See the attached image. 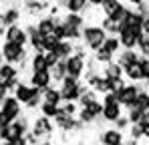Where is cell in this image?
<instances>
[{
  "instance_id": "cell-1",
  "label": "cell",
  "mask_w": 149,
  "mask_h": 145,
  "mask_svg": "<svg viewBox=\"0 0 149 145\" xmlns=\"http://www.w3.org/2000/svg\"><path fill=\"white\" fill-rule=\"evenodd\" d=\"M105 38H107V32L103 30L101 24L87 22L85 28L81 30V43H83V47L87 48L89 52H95L97 48H101Z\"/></svg>"
},
{
  "instance_id": "cell-2",
  "label": "cell",
  "mask_w": 149,
  "mask_h": 145,
  "mask_svg": "<svg viewBox=\"0 0 149 145\" xmlns=\"http://www.w3.org/2000/svg\"><path fill=\"white\" fill-rule=\"evenodd\" d=\"M0 54H2L4 63L18 65V69H20V71L28 65V52H26V48L20 47V45H16V43L2 40V45H0Z\"/></svg>"
},
{
  "instance_id": "cell-3",
  "label": "cell",
  "mask_w": 149,
  "mask_h": 145,
  "mask_svg": "<svg viewBox=\"0 0 149 145\" xmlns=\"http://www.w3.org/2000/svg\"><path fill=\"white\" fill-rule=\"evenodd\" d=\"M22 113H24V107H22V103L14 95H6V99L0 103V119L4 123L16 121Z\"/></svg>"
},
{
  "instance_id": "cell-4",
  "label": "cell",
  "mask_w": 149,
  "mask_h": 145,
  "mask_svg": "<svg viewBox=\"0 0 149 145\" xmlns=\"http://www.w3.org/2000/svg\"><path fill=\"white\" fill-rule=\"evenodd\" d=\"M54 121L49 119V117H45V115H34L32 117V123H30V133L38 139V141H42V139H50L52 137V133H54Z\"/></svg>"
},
{
  "instance_id": "cell-5",
  "label": "cell",
  "mask_w": 149,
  "mask_h": 145,
  "mask_svg": "<svg viewBox=\"0 0 149 145\" xmlns=\"http://www.w3.org/2000/svg\"><path fill=\"white\" fill-rule=\"evenodd\" d=\"M81 85H83L81 79L65 77V79L61 81V87H58L61 99H63V101H79V97H81Z\"/></svg>"
},
{
  "instance_id": "cell-6",
  "label": "cell",
  "mask_w": 149,
  "mask_h": 145,
  "mask_svg": "<svg viewBox=\"0 0 149 145\" xmlns=\"http://www.w3.org/2000/svg\"><path fill=\"white\" fill-rule=\"evenodd\" d=\"M139 89H141L139 83H125L119 91H113V93L117 95V103H119L123 109H129V107L133 105L137 93H139Z\"/></svg>"
},
{
  "instance_id": "cell-7",
  "label": "cell",
  "mask_w": 149,
  "mask_h": 145,
  "mask_svg": "<svg viewBox=\"0 0 149 145\" xmlns=\"http://www.w3.org/2000/svg\"><path fill=\"white\" fill-rule=\"evenodd\" d=\"M143 36V30L141 28H129V26H121L117 38L121 43V48H135L137 47V40Z\"/></svg>"
},
{
  "instance_id": "cell-8",
  "label": "cell",
  "mask_w": 149,
  "mask_h": 145,
  "mask_svg": "<svg viewBox=\"0 0 149 145\" xmlns=\"http://www.w3.org/2000/svg\"><path fill=\"white\" fill-rule=\"evenodd\" d=\"M52 121H54V127L58 131H63V133H74V131H81L83 129V123L77 119V117H67L63 113H58Z\"/></svg>"
},
{
  "instance_id": "cell-9",
  "label": "cell",
  "mask_w": 149,
  "mask_h": 145,
  "mask_svg": "<svg viewBox=\"0 0 149 145\" xmlns=\"http://www.w3.org/2000/svg\"><path fill=\"white\" fill-rule=\"evenodd\" d=\"M4 40L16 43V45H20V47H26V45H28V34H26L22 24H10V26H6Z\"/></svg>"
},
{
  "instance_id": "cell-10",
  "label": "cell",
  "mask_w": 149,
  "mask_h": 145,
  "mask_svg": "<svg viewBox=\"0 0 149 145\" xmlns=\"http://www.w3.org/2000/svg\"><path fill=\"white\" fill-rule=\"evenodd\" d=\"M85 61H87V59H81V56H77V54H71L69 59H65L67 77L83 79V75H85V67H87V63H85Z\"/></svg>"
},
{
  "instance_id": "cell-11",
  "label": "cell",
  "mask_w": 149,
  "mask_h": 145,
  "mask_svg": "<svg viewBox=\"0 0 149 145\" xmlns=\"http://www.w3.org/2000/svg\"><path fill=\"white\" fill-rule=\"evenodd\" d=\"M28 85H32V87L40 89V91H45L47 87L52 85V75H50L49 69H45V71H32L30 77H28Z\"/></svg>"
},
{
  "instance_id": "cell-12",
  "label": "cell",
  "mask_w": 149,
  "mask_h": 145,
  "mask_svg": "<svg viewBox=\"0 0 149 145\" xmlns=\"http://www.w3.org/2000/svg\"><path fill=\"white\" fill-rule=\"evenodd\" d=\"M22 18V10L18 4H10L0 12V24L2 26H10V24H18V20Z\"/></svg>"
},
{
  "instance_id": "cell-13",
  "label": "cell",
  "mask_w": 149,
  "mask_h": 145,
  "mask_svg": "<svg viewBox=\"0 0 149 145\" xmlns=\"http://www.w3.org/2000/svg\"><path fill=\"white\" fill-rule=\"evenodd\" d=\"M50 0H24L22 2V10L30 16H36V14H47L50 8Z\"/></svg>"
},
{
  "instance_id": "cell-14",
  "label": "cell",
  "mask_w": 149,
  "mask_h": 145,
  "mask_svg": "<svg viewBox=\"0 0 149 145\" xmlns=\"http://www.w3.org/2000/svg\"><path fill=\"white\" fill-rule=\"evenodd\" d=\"M99 141H101V145L123 143V141H125V133H123V131H119V129H115V127H107L105 131H101Z\"/></svg>"
},
{
  "instance_id": "cell-15",
  "label": "cell",
  "mask_w": 149,
  "mask_h": 145,
  "mask_svg": "<svg viewBox=\"0 0 149 145\" xmlns=\"http://www.w3.org/2000/svg\"><path fill=\"white\" fill-rule=\"evenodd\" d=\"M38 93H40V89H36V87H32V85H28V83H22V81H20V83L16 85V89L12 91V95L22 103V107H24V103L30 99V97L38 95Z\"/></svg>"
},
{
  "instance_id": "cell-16",
  "label": "cell",
  "mask_w": 149,
  "mask_h": 145,
  "mask_svg": "<svg viewBox=\"0 0 149 145\" xmlns=\"http://www.w3.org/2000/svg\"><path fill=\"white\" fill-rule=\"evenodd\" d=\"M115 61L119 63L121 69H127V67H131V65H137V61H139V52H137L135 48H121Z\"/></svg>"
},
{
  "instance_id": "cell-17",
  "label": "cell",
  "mask_w": 149,
  "mask_h": 145,
  "mask_svg": "<svg viewBox=\"0 0 149 145\" xmlns=\"http://www.w3.org/2000/svg\"><path fill=\"white\" fill-rule=\"evenodd\" d=\"M119 115H123V107L119 103H105L103 105L101 119L105 121V123H115V121L119 119Z\"/></svg>"
},
{
  "instance_id": "cell-18",
  "label": "cell",
  "mask_w": 149,
  "mask_h": 145,
  "mask_svg": "<svg viewBox=\"0 0 149 145\" xmlns=\"http://www.w3.org/2000/svg\"><path fill=\"white\" fill-rule=\"evenodd\" d=\"M58 20V16H49V14H40V18L36 20V30L42 34V36H47V34H52V30H54V24Z\"/></svg>"
},
{
  "instance_id": "cell-19",
  "label": "cell",
  "mask_w": 149,
  "mask_h": 145,
  "mask_svg": "<svg viewBox=\"0 0 149 145\" xmlns=\"http://www.w3.org/2000/svg\"><path fill=\"white\" fill-rule=\"evenodd\" d=\"M143 83V81H141ZM139 83V93H137V97H135V101H133V109H137V111H149V91H147V85H141ZM129 107V109H131Z\"/></svg>"
},
{
  "instance_id": "cell-20",
  "label": "cell",
  "mask_w": 149,
  "mask_h": 145,
  "mask_svg": "<svg viewBox=\"0 0 149 145\" xmlns=\"http://www.w3.org/2000/svg\"><path fill=\"white\" fill-rule=\"evenodd\" d=\"M101 75L107 77L109 81H117V79H123V69L119 67L117 61H111V63H107V65L101 67Z\"/></svg>"
},
{
  "instance_id": "cell-21",
  "label": "cell",
  "mask_w": 149,
  "mask_h": 145,
  "mask_svg": "<svg viewBox=\"0 0 149 145\" xmlns=\"http://www.w3.org/2000/svg\"><path fill=\"white\" fill-rule=\"evenodd\" d=\"M61 20L67 24V26H73V28H79V30H83L85 24H87V18H85L83 14H73V12L61 14Z\"/></svg>"
},
{
  "instance_id": "cell-22",
  "label": "cell",
  "mask_w": 149,
  "mask_h": 145,
  "mask_svg": "<svg viewBox=\"0 0 149 145\" xmlns=\"http://www.w3.org/2000/svg\"><path fill=\"white\" fill-rule=\"evenodd\" d=\"M89 10L87 0H65V12H73V14H83Z\"/></svg>"
},
{
  "instance_id": "cell-23",
  "label": "cell",
  "mask_w": 149,
  "mask_h": 145,
  "mask_svg": "<svg viewBox=\"0 0 149 145\" xmlns=\"http://www.w3.org/2000/svg\"><path fill=\"white\" fill-rule=\"evenodd\" d=\"M73 48H74L73 40H58V43H56V47L52 48V50L56 52V56H58V59H69V56L73 54Z\"/></svg>"
},
{
  "instance_id": "cell-24",
  "label": "cell",
  "mask_w": 149,
  "mask_h": 145,
  "mask_svg": "<svg viewBox=\"0 0 149 145\" xmlns=\"http://www.w3.org/2000/svg\"><path fill=\"white\" fill-rule=\"evenodd\" d=\"M28 67H30V72L49 69L47 67V61H45V52H32V56L28 59Z\"/></svg>"
},
{
  "instance_id": "cell-25",
  "label": "cell",
  "mask_w": 149,
  "mask_h": 145,
  "mask_svg": "<svg viewBox=\"0 0 149 145\" xmlns=\"http://www.w3.org/2000/svg\"><path fill=\"white\" fill-rule=\"evenodd\" d=\"M14 77H20V69L16 65H10V63L0 65V81H8V79H14Z\"/></svg>"
},
{
  "instance_id": "cell-26",
  "label": "cell",
  "mask_w": 149,
  "mask_h": 145,
  "mask_svg": "<svg viewBox=\"0 0 149 145\" xmlns=\"http://www.w3.org/2000/svg\"><path fill=\"white\" fill-rule=\"evenodd\" d=\"M101 48H105V50H107V52H111V54H119V50H121V43H119V38H117V36L107 34V38L103 40Z\"/></svg>"
},
{
  "instance_id": "cell-27",
  "label": "cell",
  "mask_w": 149,
  "mask_h": 145,
  "mask_svg": "<svg viewBox=\"0 0 149 145\" xmlns=\"http://www.w3.org/2000/svg\"><path fill=\"white\" fill-rule=\"evenodd\" d=\"M38 113H40V115H45V117H49V119H54V117L61 113V109H58V105H54V103L42 101V103H40V107H38Z\"/></svg>"
},
{
  "instance_id": "cell-28",
  "label": "cell",
  "mask_w": 149,
  "mask_h": 145,
  "mask_svg": "<svg viewBox=\"0 0 149 145\" xmlns=\"http://www.w3.org/2000/svg\"><path fill=\"white\" fill-rule=\"evenodd\" d=\"M50 75H52V83H61L65 77H67V67H65V59H61L54 67H50L49 69Z\"/></svg>"
},
{
  "instance_id": "cell-29",
  "label": "cell",
  "mask_w": 149,
  "mask_h": 145,
  "mask_svg": "<svg viewBox=\"0 0 149 145\" xmlns=\"http://www.w3.org/2000/svg\"><path fill=\"white\" fill-rule=\"evenodd\" d=\"M42 101H49V103H54V105H61L63 103V99H61V91L56 89V87H47L45 91H42Z\"/></svg>"
},
{
  "instance_id": "cell-30",
  "label": "cell",
  "mask_w": 149,
  "mask_h": 145,
  "mask_svg": "<svg viewBox=\"0 0 149 145\" xmlns=\"http://www.w3.org/2000/svg\"><path fill=\"white\" fill-rule=\"evenodd\" d=\"M101 26H103V30L107 32V34H113V36H117L119 34V30H121V24L115 22L113 18H109V16H103V20H101Z\"/></svg>"
},
{
  "instance_id": "cell-31",
  "label": "cell",
  "mask_w": 149,
  "mask_h": 145,
  "mask_svg": "<svg viewBox=\"0 0 149 145\" xmlns=\"http://www.w3.org/2000/svg\"><path fill=\"white\" fill-rule=\"evenodd\" d=\"M141 24H143V14H139L135 8L131 10V14L125 18V22L121 26H129V28H141Z\"/></svg>"
},
{
  "instance_id": "cell-32",
  "label": "cell",
  "mask_w": 149,
  "mask_h": 145,
  "mask_svg": "<svg viewBox=\"0 0 149 145\" xmlns=\"http://www.w3.org/2000/svg\"><path fill=\"white\" fill-rule=\"evenodd\" d=\"M18 137H24V131H22V127L16 123V121H12V123H8V127H6V139L4 141H10V139H18Z\"/></svg>"
},
{
  "instance_id": "cell-33",
  "label": "cell",
  "mask_w": 149,
  "mask_h": 145,
  "mask_svg": "<svg viewBox=\"0 0 149 145\" xmlns=\"http://www.w3.org/2000/svg\"><path fill=\"white\" fill-rule=\"evenodd\" d=\"M58 109H61V113L67 115V117H77V113H79V103H77V101H63V103L58 105Z\"/></svg>"
},
{
  "instance_id": "cell-34",
  "label": "cell",
  "mask_w": 149,
  "mask_h": 145,
  "mask_svg": "<svg viewBox=\"0 0 149 145\" xmlns=\"http://www.w3.org/2000/svg\"><path fill=\"white\" fill-rule=\"evenodd\" d=\"M123 77H127L131 83H141V81H143L141 71H139V65H131V67L123 69Z\"/></svg>"
},
{
  "instance_id": "cell-35",
  "label": "cell",
  "mask_w": 149,
  "mask_h": 145,
  "mask_svg": "<svg viewBox=\"0 0 149 145\" xmlns=\"http://www.w3.org/2000/svg\"><path fill=\"white\" fill-rule=\"evenodd\" d=\"M93 59L97 61V65H107V63H111V61H115V54H111V52H107L105 48H97L95 52H93Z\"/></svg>"
},
{
  "instance_id": "cell-36",
  "label": "cell",
  "mask_w": 149,
  "mask_h": 145,
  "mask_svg": "<svg viewBox=\"0 0 149 145\" xmlns=\"http://www.w3.org/2000/svg\"><path fill=\"white\" fill-rule=\"evenodd\" d=\"M121 4H123V2H119V0H103L99 8H101V12H103V16H111Z\"/></svg>"
},
{
  "instance_id": "cell-37",
  "label": "cell",
  "mask_w": 149,
  "mask_h": 145,
  "mask_svg": "<svg viewBox=\"0 0 149 145\" xmlns=\"http://www.w3.org/2000/svg\"><path fill=\"white\" fill-rule=\"evenodd\" d=\"M85 107H87V111H89V113H91V115H93V117H95L97 121L101 119V115H103V103H101L99 99H95V101L87 103Z\"/></svg>"
},
{
  "instance_id": "cell-38",
  "label": "cell",
  "mask_w": 149,
  "mask_h": 145,
  "mask_svg": "<svg viewBox=\"0 0 149 145\" xmlns=\"http://www.w3.org/2000/svg\"><path fill=\"white\" fill-rule=\"evenodd\" d=\"M77 119L83 123V127L85 125H93V123H97V119L87 111V107H79V113H77Z\"/></svg>"
},
{
  "instance_id": "cell-39",
  "label": "cell",
  "mask_w": 149,
  "mask_h": 145,
  "mask_svg": "<svg viewBox=\"0 0 149 145\" xmlns=\"http://www.w3.org/2000/svg\"><path fill=\"white\" fill-rule=\"evenodd\" d=\"M135 50H137L141 56H149V34H145V32H143V36L137 40Z\"/></svg>"
},
{
  "instance_id": "cell-40",
  "label": "cell",
  "mask_w": 149,
  "mask_h": 145,
  "mask_svg": "<svg viewBox=\"0 0 149 145\" xmlns=\"http://www.w3.org/2000/svg\"><path fill=\"white\" fill-rule=\"evenodd\" d=\"M40 103H42V91H40L38 95L30 97V99L26 101V103H24V111H38Z\"/></svg>"
},
{
  "instance_id": "cell-41",
  "label": "cell",
  "mask_w": 149,
  "mask_h": 145,
  "mask_svg": "<svg viewBox=\"0 0 149 145\" xmlns=\"http://www.w3.org/2000/svg\"><path fill=\"white\" fill-rule=\"evenodd\" d=\"M127 133H129V137H131V139H137V141H141V139H143V127H141L139 123H131V125H129V129H127Z\"/></svg>"
},
{
  "instance_id": "cell-42",
  "label": "cell",
  "mask_w": 149,
  "mask_h": 145,
  "mask_svg": "<svg viewBox=\"0 0 149 145\" xmlns=\"http://www.w3.org/2000/svg\"><path fill=\"white\" fill-rule=\"evenodd\" d=\"M56 43H58V38H56L54 34L42 36V48H45V52H47V50H52V48L56 47Z\"/></svg>"
},
{
  "instance_id": "cell-43",
  "label": "cell",
  "mask_w": 149,
  "mask_h": 145,
  "mask_svg": "<svg viewBox=\"0 0 149 145\" xmlns=\"http://www.w3.org/2000/svg\"><path fill=\"white\" fill-rule=\"evenodd\" d=\"M113 125H115V129H119V131H123V133H125V131L129 129V125H131V123H129V119H127V113L119 115V119L115 121Z\"/></svg>"
},
{
  "instance_id": "cell-44",
  "label": "cell",
  "mask_w": 149,
  "mask_h": 145,
  "mask_svg": "<svg viewBox=\"0 0 149 145\" xmlns=\"http://www.w3.org/2000/svg\"><path fill=\"white\" fill-rule=\"evenodd\" d=\"M45 61H47V67L50 69V67H54L61 59L56 56V52H54V50H47V52H45Z\"/></svg>"
},
{
  "instance_id": "cell-45",
  "label": "cell",
  "mask_w": 149,
  "mask_h": 145,
  "mask_svg": "<svg viewBox=\"0 0 149 145\" xmlns=\"http://www.w3.org/2000/svg\"><path fill=\"white\" fill-rule=\"evenodd\" d=\"M137 123H139L141 127H147V125H149V111H143V113H141V117H139V121H137Z\"/></svg>"
},
{
  "instance_id": "cell-46",
  "label": "cell",
  "mask_w": 149,
  "mask_h": 145,
  "mask_svg": "<svg viewBox=\"0 0 149 145\" xmlns=\"http://www.w3.org/2000/svg\"><path fill=\"white\" fill-rule=\"evenodd\" d=\"M4 145H28L24 137H18V139H10V141H4Z\"/></svg>"
},
{
  "instance_id": "cell-47",
  "label": "cell",
  "mask_w": 149,
  "mask_h": 145,
  "mask_svg": "<svg viewBox=\"0 0 149 145\" xmlns=\"http://www.w3.org/2000/svg\"><path fill=\"white\" fill-rule=\"evenodd\" d=\"M6 95H10V93H8V89H6V85H4V81H0V103L6 99Z\"/></svg>"
},
{
  "instance_id": "cell-48",
  "label": "cell",
  "mask_w": 149,
  "mask_h": 145,
  "mask_svg": "<svg viewBox=\"0 0 149 145\" xmlns=\"http://www.w3.org/2000/svg\"><path fill=\"white\" fill-rule=\"evenodd\" d=\"M141 30H143L145 34H149V16H145V18H143V24H141Z\"/></svg>"
},
{
  "instance_id": "cell-49",
  "label": "cell",
  "mask_w": 149,
  "mask_h": 145,
  "mask_svg": "<svg viewBox=\"0 0 149 145\" xmlns=\"http://www.w3.org/2000/svg\"><path fill=\"white\" fill-rule=\"evenodd\" d=\"M101 2H103V0H87L89 6H101Z\"/></svg>"
},
{
  "instance_id": "cell-50",
  "label": "cell",
  "mask_w": 149,
  "mask_h": 145,
  "mask_svg": "<svg viewBox=\"0 0 149 145\" xmlns=\"http://www.w3.org/2000/svg\"><path fill=\"white\" fill-rule=\"evenodd\" d=\"M125 2H127V4H131V6H137V4H141L143 0H125Z\"/></svg>"
},
{
  "instance_id": "cell-51",
  "label": "cell",
  "mask_w": 149,
  "mask_h": 145,
  "mask_svg": "<svg viewBox=\"0 0 149 145\" xmlns=\"http://www.w3.org/2000/svg\"><path fill=\"white\" fill-rule=\"evenodd\" d=\"M143 139H147V141H149V125H147V127H143Z\"/></svg>"
},
{
  "instance_id": "cell-52",
  "label": "cell",
  "mask_w": 149,
  "mask_h": 145,
  "mask_svg": "<svg viewBox=\"0 0 149 145\" xmlns=\"http://www.w3.org/2000/svg\"><path fill=\"white\" fill-rule=\"evenodd\" d=\"M36 145H54V143H52L50 139H42V141H38Z\"/></svg>"
},
{
  "instance_id": "cell-53",
  "label": "cell",
  "mask_w": 149,
  "mask_h": 145,
  "mask_svg": "<svg viewBox=\"0 0 149 145\" xmlns=\"http://www.w3.org/2000/svg\"><path fill=\"white\" fill-rule=\"evenodd\" d=\"M125 145H139V141H137V139H131V137H129V141H125Z\"/></svg>"
},
{
  "instance_id": "cell-54",
  "label": "cell",
  "mask_w": 149,
  "mask_h": 145,
  "mask_svg": "<svg viewBox=\"0 0 149 145\" xmlns=\"http://www.w3.org/2000/svg\"><path fill=\"white\" fill-rule=\"evenodd\" d=\"M2 63H4V59H2V54H0V65H2Z\"/></svg>"
},
{
  "instance_id": "cell-55",
  "label": "cell",
  "mask_w": 149,
  "mask_h": 145,
  "mask_svg": "<svg viewBox=\"0 0 149 145\" xmlns=\"http://www.w3.org/2000/svg\"><path fill=\"white\" fill-rule=\"evenodd\" d=\"M117 145H125V141H123V143H117Z\"/></svg>"
},
{
  "instance_id": "cell-56",
  "label": "cell",
  "mask_w": 149,
  "mask_h": 145,
  "mask_svg": "<svg viewBox=\"0 0 149 145\" xmlns=\"http://www.w3.org/2000/svg\"><path fill=\"white\" fill-rule=\"evenodd\" d=\"M119 2H125V0H119Z\"/></svg>"
},
{
  "instance_id": "cell-57",
  "label": "cell",
  "mask_w": 149,
  "mask_h": 145,
  "mask_svg": "<svg viewBox=\"0 0 149 145\" xmlns=\"http://www.w3.org/2000/svg\"><path fill=\"white\" fill-rule=\"evenodd\" d=\"M0 145H4V143H2V141H0Z\"/></svg>"
}]
</instances>
